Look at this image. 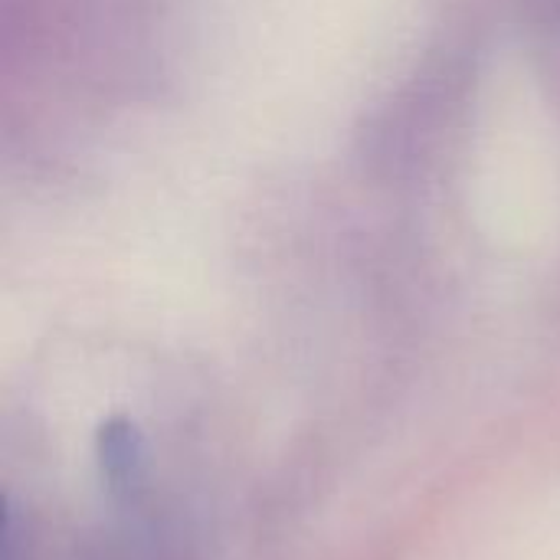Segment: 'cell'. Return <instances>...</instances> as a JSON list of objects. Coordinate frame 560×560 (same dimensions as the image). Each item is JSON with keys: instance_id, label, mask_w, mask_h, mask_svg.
<instances>
[{"instance_id": "obj_1", "label": "cell", "mask_w": 560, "mask_h": 560, "mask_svg": "<svg viewBox=\"0 0 560 560\" xmlns=\"http://www.w3.org/2000/svg\"><path fill=\"white\" fill-rule=\"evenodd\" d=\"M98 456H102V469H105L112 492H125L131 499V492L141 489V436H138V430L121 417L108 420L98 433Z\"/></svg>"}]
</instances>
